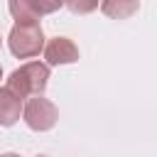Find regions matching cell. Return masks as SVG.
I'll return each mask as SVG.
<instances>
[{
	"mask_svg": "<svg viewBox=\"0 0 157 157\" xmlns=\"http://www.w3.org/2000/svg\"><path fill=\"white\" fill-rule=\"evenodd\" d=\"M49 83V66L42 61H27L20 69H15L7 76V91H12L20 101L22 98H34L42 96Z\"/></svg>",
	"mask_w": 157,
	"mask_h": 157,
	"instance_id": "cell-1",
	"label": "cell"
},
{
	"mask_svg": "<svg viewBox=\"0 0 157 157\" xmlns=\"http://www.w3.org/2000/svg\"><path fill=\"white\" fill-rule=\"evenodd\" d=\"M7 47L17 59H32L44 49V29L39 22H15L7 34Z\"/></svg>",
	"mask_w": 157,
	"mask_h": 157,
	"instance_id": "cell-2",
	"label": "cell"
},
{
	"mask_svg": "<svg viewBox=\"0 0 157 157\" xmlns=\"http://www.w3.org/2000/svg\"><path fill=\"white\" fill-rule=\"evenodd\" d=\"M22 120L27 123L29 130H34V132H47V130H52V128L56 125L59 110H56V105H54L49 98L34 96V98H29V101L22 105Z\"/></svg>",
	"mask_w": 157,
	"mask_h": 157,
	"instance_id": "cell-3",
	"label": "cell"
},
{
	"mask_svg": "<svg viewBox=\"0 0 157 157\" xmlns=\"http://www.w3.org/2000/svg\"><path fill=\"white\" fill-rule=\"evenodd\" d=\"M44 64L47 66H64V64H76L78 61V47L69 37H52L44 44Z\"/></svg>",
	"mask_w": 157,
	"mask_h": 157,
	"instance_id": "cell-4",
	"label": "cell"
},
{
	"mask_svg": "<svg viewBox=\"0 0 157 157\" xmlns=\"http://www.w3.org/2000/svg\"><path fill=\"white\" fill-rule=\"evenodd\" d=\"M59 7H61L59 0L56 2H34V0H10L7 2V10L15 22H39L42 15L54 12Z\"/></svg>",
	"mask_w": 157,
	"mask_h": 157,
	"instance_id": "cell-5",
	"label": "cell"
},
{
	"mask_svg": "<svg viewBox=\"0 0 157 157\" xmlns=\"http://www.w3.org/2000/svg\"><path fill=\"white\" fill-rule=\"evenodd\" d=\"M20 115H22V101L12 91L0 86V125L10 128V125H15L20 120Z\"/></svg>",
	"mask_w": 157,
	"mask_h": 157,
	"instance_id": "cell-6",
	"label": "cell"
},
{
	"mask_svg": "<svg viewBox=\"0 0 157 157\" xmlns=\"http://www.w3.org/2000/svg\"><path fill=\"white\" fill-rule=\"evenodd\" d=\"M101 10H103L105 15H110L113 20H123V17L132 15L135 10H140V2H135V0H132V2H120V0H118V2H110V0H108V2L101 5Z\"/></svg>",
	"mask_w": 157,
	"mask_h": 157,
	"instance_id": "cell-7",
	"label": "cell"
},
{
	"mask_svg": "<svg viewBox=\"0 0 157 157\" xmlns=\"http://www.w3.org/2000/svg\"><path fill=\"white\" fill-rule=\"evenodd\" d=\"M96 7H98V2H69V10H74V12H91Z\"/></svg>",
	"mask_w": 157,
	"mask_h": 157,
	"instance_id": "cell-8",
	"label": "cell"
},
{
	"mask_svg": "<svg viewBox=\"0 0 157 157\" xmlns=\"http://www.w3.org/2000/svg\"><path fill=\"white\" fill-rule=\"evenodd\" d=\"M0 157H20V155H15V152H5V155H0Z\"/></svg>",
	"mask_w": 157,
	"mask_h": 157,
	"instance_id": "cell-9",
	"label": "cell"
},
{
	"mask_svg": "<svg viewBox=\"0 0 157 157\" xmlns=\"http://www.w3.org/2000/svg\"><path fill=\"white\" fill-rule=\"evenodd\" d=\"M0 78H2V66H0Z\"/></svg>",
	"mask_w": 157,
	"mask_h": 157,
	"instance_id": "cell-10",
	"label": "cell"
},
{
	"mask_svg": "<svg viewBox=\"0 0 157 157\" xmlns=\"http://www.w3.org/2000/svg\"><path fill=\"white\" fill-rule=\"evenodd\" d=\"M0 44H2V39H0Z\"/></svg>",
	"mask_w": 157,
	"mask_h": 157,
	"instance_id": "cell-11",
	"label": "cell"
},
{
	"mask_svg": "<svg viewBox=\"0 0 157 157\" xmlns=\"http://www.w3.org/2000/svg\"><path fill=\"white\" fill-rule=\"evenodd\" d=\"M39 157H44V155H39Z\"/></svg>",
	"mask_w": 157,
	"mask_h": 157,
	"instance_id": "cell-12",
	"label": "cell"
}]
</instances>
